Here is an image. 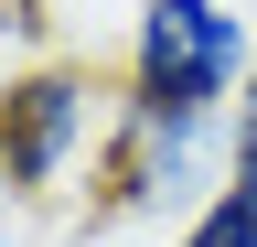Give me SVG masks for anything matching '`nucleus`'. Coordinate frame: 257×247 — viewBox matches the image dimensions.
Returning <instances> with one entry per match:
<instances>
[{
  "label": "nucleus",
  "instance_id": "obj_1",
  "mask_svg": "<svg viewBox=\"0 0 257 247\" xmlns=\"http://www.w3.org/2000/svg\"><path fill=\"white\" fill-rule=\"evenodd\" d=\"M107 129H118V75L86 54H32L0 75V183L22 204H54L75 172H96Z\"/></svg>",
  "mask_w": 257,
  "mask_h": 247
},
{
  "label": "nucleus",
  "instance_id": "obj_2",
  "mask_svg": "<svg viewBox=\"0 0 257 247\" xmlns=\"http://www.w3.org/2000/svg\"><path fill=\"white\" fill-rule=\"evenodd\" d=\"M236 183V118H172V108H140L118 86V129L86 172V226H128V215H193Z\"/></svg>",
  "mask_w": 257,
  "mask_h": 247
},
{
  "label": "nucleus",
  "instance_id": "obj_3",
  "mask_svg": "<svg viewBox=\"0 0 257 247\" xmlns=\"http://www.w3.org/2000/svg\"><path fill=\"white\" fill-rule=\"evenodd\" d=\"M246 75H257V11H236V0H140L128 65H118V86H128L140 108L236 118Z\"/></svg>",
  "mask_w": 257,
  "mask_h": 247
},
{
  "label": "nucleus",
  "instance_id": "obj_4",
  "mask_svg": "<svg viewBox=\"0 0 257 247\" xmlns=\"http://www.w3.org/2000/svg\"><path fill=\"white\" fill-rule=\"evenodd\" d=\"M172 247H257V194H246V183H225L214 204H193L182 226H172Z\"/></svg>",
  "mask_w": 257,
  "mask_h": 247
},
{
  "label": "nucleus",
  "instance_id": "obj_5",
  "mask_svg": "<svg viewBox=\"0 0 257 247\" xmlns=\"http://www.w3.org/2000/svg\"><path fill=\"white\" fill-rule=\"evenodd\" d=\"M236 183L257 194V75H246V97H236Z\"/></svg>",
  "mask_w": 257,
  "mask_h": 247
},
{
  "label": "nucleus",
  "instance_id": "obj_6",
  "mask_svg": "<svg viewBox=\"0 0 257 247\" xmlns=\"http://www.w3.org/2000/svg\"><path fill=\"white\" fill-rule=\"evenodd\" d=\"M0 247H32V204L11 194V183H0Z\"/></svg>",
  "mask_w": 257,
  "mask_h": 247
},
{
  "label": "nucleus",
  "instance_id": "obj_7",
  "mask_svg": "<svg viewBox=\"0 0 257 247\" xmlns=\"http://www.w3.org/2000/svg\"><path fill=\"white\" fill-rule=\"evenodd\" d=\"M0 33H32V0H0Z\"/></svg>",
  "mask_w": 257,
  "mask_h": 247
}]
</instances>
